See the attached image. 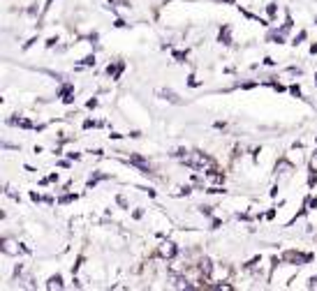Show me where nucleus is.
I'll use <instances>...</instances> for the list:
<instances>
[{"mask_svg":"<svg viewBox=\"0 0 317 291\" xmlns=\"http://www.w3.org/2000/svg\"><path fill=\"white\" fill-rule=\"evenodd\" d=\"M280 259H283V261H287V263H292V266H303V263L312 261V254L310 252L303 254V252H296V249H287V252H285Z\"/></svg>","mask_w":317,"mask_h":291,"instance_id":"obj_2","label":"nucleus"},{"mask_svg":"<svg viewBox=\"0 0 317 291\" xmlns=\"http://www.w3.org/2000/svg\"><path fill=\"white\" fill-rule=\"evenodd\" d=\"M123 69H125V63H121V60H118V63H114V65H109L107 67V74L111 79H121V72Z\"/></svg>","mask_w":317,"mask_h":291,"instance_id":"obj_6","label":"nucleus"},{"mask_svg":"<svg viewBox=\"0 0 317 291\" xmlns=\"http://www.w3.org/2000/svg\"><path fill=\"white\" fill-rule=\"evenodd\" d=\"M308 286H310V289H317V277H310V284Z\"/></svg>","mask_w":317,"mask_h":291,"instance_id":"obj_24","label":"nucleus"},{"mask_svg":"<svg viewBox=\"0 0 317 291\" xmlns=\"http://www.w3.org/2000/svg\"><path fill=\"white\" fill-rule=\"evenodd\" d=\"M289 92H292L294 97H301V88L299 86H289Z\"/></svg>","mask_w":317,"mask_h":291,"instance_id":"obj_15","label":"nucleus"},{"mask_svg":"<svg viewBox=\"0 0 317 291\" xmlns=\"http://www.w3.org/2000/svg\"><path fill=\"white\" fill-rule=\"evenodd\" d=\"M294 173V164L289 160H278V164H275V176L278 178H289V176Z\"/></svg>","mask_w":317,"mask_h":291,"instance_id":"obj_3","label":"nucleus"},{"mask_svg":"<svg viewBox=\"0 0 317 291\" xmlns=\"http://www.w3.org/2000/svg\"><path fill=\"white\" fill-rule=\"evenodd\" d=\"M86 106H88V109H95V106H98V100H88V104Z\"/></svg>","mask_w":317,"mask_h":291,"instance_id":"obj_23","label":"nucleus"},{"mask_svg":"<svg viewBox=\"0 0 317 291\" xmlns=\"http://www.w3.org/2000/svg\"><path fill=\"white\" fill-rule=\"evenodd\" d=\"M310 171H317V150H315V155H312V160H310Z\"/></svg>","mask_w":317,"mask_h":291,"instance_id":"obj_18","label":"nucleus"},{"mask_svg":"<svg viewBox=\"0 0 317 291\" xmlns=\"http://www.w3.org/2000/svg\"><path fill=\"white\" fill-rule=\"evenodd\" d=\"M183 164L190 166V169H195V171H201V173H206V171L215 169V162L211 160L206 152H199V150L188 152V155L183 157Z\"/></svg>","mask_w":317,"mask_h":291,"instance_id":"obj_1","label":"nucleus"},{"mask_svg":"<svg viewBox=\"0 0 317 291\" xmlns=\"http://www.w3.org/2000/svg\"><path fill=\"white\" fill-rule=\"evenodd\" d=\"M301 40H306V30H301V32H299V37L292 42V44H294V46H296V44H301Z\"/></svg>","mask_w":317,"mask_h":291,"instance_id":"obj_17","label":"nucleus"},{"mask_svg":"<svg viewBox=\"0 0 317 291\" xmlns=\"http://www.w3.org/2000/svg\"><path fill=\"white\" fill-rule=\"evenodd\" d=\"M114 26H116V28H125V21H123V18H116V23H114Z\"/></svg>","mask_w":317,"mask_h":291,"instance_id":"obj_22","label":"nucleus"},{"mask_svg":"<svg viewBox=\"0 0 317 291\" xmlns=\"http://www.w3.org/2000/svg\"><path fill=\"white\" fill-rule=\"evenodd\" d=\"M116 201H118V206H123V208H127V201H125V197H118V199H116Z\"/></svg>","mask_w":317,"mask_h":291,"instance_id":"obj_20","label":"nucleus"},{"mask_svg":"<svg viewBox=\"0 0 317 291\" xmlns=\"http://www.w3.org/2000/svg\"><path fill=\"white\" fill-rule=\"evenodd\" d=\"M275 12H278V7H275V5H273V3H271V5H269V7H266V14H269V16H271V18H273V16H275Z\"/></svg>","mask_w":317,"mask_h":291,"instance_id":"obj_14","label":"nucleus"},{"mask_svg":"<svg viewBox=\"0 0 317 291\" xmlns=\"http://www.w3.org/2000/svg\"><path fill=\"white\" fill-rule=\"evenodd\" d=\"M218 42H220V44H225V46H229V44H232V30H229V26H225L222 30H220Z\"/></svg>","mask_w":317,"mask_h":291,"instance_id":"obj_7","label":"nucleus"},{"mask_svg":"<svg viewBox=\"0 0 317 291\" xmlns=\"http://www.w3.org/2000/svg\"><path fill=\"white\" fill-rule=\"evenodd\" d=\"M160 95H162L164 100L174 102V104H181V100H178V97H176V92H172V90H160Z\"/></svg>","mask_w":317,"mask_h":291,"instance_id":"obj_9","label":"nucleus"},{"mask_svg":"<svg viewBox=\"0 0 317 291\" xmlns=\"http://www.w3.org/2000/svg\"><path fill=\"white\" fill-rule=\"evenodd\" d=\"M188 83H190L192 88H197V86H199V81H197V76H190V79H188Z\"/></svg>","mask_w":317,"mask_h":291,"instance_id":"obj_19","label":"nucleus"},{"mask_svg":"<svg viewBox=\"0 0 317 291\" xmlns=\"http://www.w3.org/2000/svg\"><path fill=\"white\" fill-rule=\"evenodd\" d=\"M315 208H317V197H310L306 201V210H315Z\"/></svg>","mask_w":317,"mask_h":291,"instance_id":"obj_13","label":"nucleus"},{"mask_svg":"<svg viewBox=\"0 0 317 291\" xmlns=\"http://www.w3.org/2000/svg\"><path fill=\"white\" fill-rule=\"evenodd\" d=\"M310 53H312V55L317 53V44H312V46H310Z\"/></svg>","mask_w":317,"mask_h":291,"instance_id":"obj_26","label":"nucleus"},{"mask_svg":"<svg viewBox=\"0 0 317 291\" xmlns=\"http://www.w3.org/2000/svg\"><path fill=\"white\" fill-rule=\"evenodd\" d=\"M72 201H77V194H65V197L58 199V203H72Z\"/></svg>","mask_w":317,"mask_h":291,"instance_id":"obj_11","label":"nucleus"},{"mask_svg":"<svg viewBox=\"0 0 317 291\" xmlns=\"http://www.w3.org/2000/svg\"><path fill=\"white\" fill-rule=\"evenodd\" d=\"M199 210H201V212H204V215H206V217H211V215H213V208H211V206H201V208H199Z\"/></svg>","mask_w":317,"mask_h":291,"instance_id":"obj_16","label":"nucleus"},{"mask_svg":"<svg viewBox=\"0 0 317 291\" xmlns=\"http://www.w3.org/2000/svg\"><path fill=\"white\" fill-rule=\"evenodd\" d=\"M0 249H3L5 254H12V257H14V254H19V249L28 252V247H21L19 243H14V240H10V238H3V245H0Z\"/></svg>","mask_w":317,"mask_h":291,"instance_id":"obj_5","label":"nucleus"},{"mask_svg":"<svg viewBox=\"0 0 317 291\" xmlns=\"http://www.w3.org/2000/svg\"><path fill=\"white\" fill-rule=\"evenodd\" d=\"M56 42H58V37H51V40H47V49H51V46L56 44Z\"/></svg>","mask_w":317,"mask_h":291,"instance_id":"obj_21","label":"nucleus"},{"mask_svg":"<svg viewBox=\"0 0 317 291\" xmlns=\"http://www.w3.org/2000/svg\"><path fill=\"white\" fill-rule=\"evenodd\" d=\"M90 65H95V53H90V55H86L84 60H81L79 65H77V69H81V67H90Z\"/></svg>","mask_w":317,"mask_h":291,"instance_id":"obj_10","label":"nucleus"},{"mask_svg":"<svg viewBox=\"0 0 317 291\" xmlns=\"http://www.w3.org/2000/svg\"><path fill=\"white\" fill-rule=\"evenodd\" d=\"M176 254H178V247H176V243H172V240L162 243V245H160V249H158V257L160 259H174Z\"/></svg>","mask_w":317,"mask_h":291,"instance_id":"obj_4","label":"nucleus"},{"mask_svg":"<svg viewBox=\"0 0 317 291\" xmlns=\"http://www.w3.org/2000/svg\"><path fill=\"white\" fill-rule=\"evenodd\" d=\"M315 81H317V74H315Z\"/></svg>","mask_w":317,"mask_h":291,"instance_id":"obj_27","label":"nucleus"},{"mask_svg":"<svg viewBox=\"0 0 317 291\" xmlns=\"http://www.w3.org/2000/svg\"><path fill=\"white\" fill-rule=\"evenodd\" d=\"M63 277L61 275H51L49 277V282H47V289H63Z\"/></svg>","mask_w":317,"mask_h":291,"instance_id":"obj_8","label":"nucleus"},{"mask_svg":"<svg viewBox=\"0 0 317 291\" xmlns=\"http://www.w3.org/2000/svg\"><path fill=\"white\" fill-rule=\"evenodd\" d=\"M220 226H222V222H220L218 217H215V220H213V229H220Z\"/></svg>","mask_w":317,"mask_h":291,"instance_id":"obj_25","label":"nucleus"},{"mask_svg":"<svg viewBox=\"0 0 317 291\" xmlns=\"http://www.w3.org/2000/svg\"><path fill=\"white\" fill-rule=\"evenodd\" d=\"M174 58H176L178 63H185V58H188V51H174Z\"/></svg>","mask_w":317,"mask_h":291,"instance_id":"obj_12","label":"nucleus"}]
</instances>
